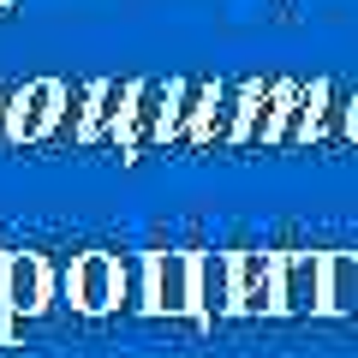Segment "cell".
<instances>
[{"label":"cell","mask_w":358,"mask_h":358,"mask_svg":"<svg viewBox=\"0 0 358 358\" xmlns=\"http://www.w3.org/2000/svg\"><path fill=\"white\" fill-rule=\"evenodd\" d=\"M54 305V263L42 251H0V346L18 322Z\"/></svg>","instance_id":"cell-1"},{"label":"cell","mask_w":358,"mask_h":358,"mask_svg":"<svg viewBox=\"0 0 358 358\" xmlns=\"http://www.w3.org/2000/svg\"><path fill=\"white\" fill-rule=\"evenodd\" d=\"M138 310H150V317H197V251L162 245V251L143 257Z\"/></svg>","instance_id":"cell-2"},{"label":"cell","mask_w":358,"mask_h":358,"mask_svg":"<svg viewBox=\"0 0 358 358\" xmlns=\"http://www.w3.org/2000/svg\"><path fill=\"white\" fill-rule=\"evenodd\" d=\"M60 293H66V305L78 317H108L126 299V263L114 251H78L60 268Z\"/></svg>","instance_id":"cell-3"},{"label":"cell","mask_w":358,"mask_h":358,"mask_svg":"<svg viewBox=\"0 0 358 358\" xmlns=\"http://www.w3.org/2000/svg\"><path fill=\"white\" fill-rule=\"evenodd\" d=\"M60 108H66V84L60 78H30L6 102V143L24 150V143H42L60 131Z\"/></svg>","instance_id":"cell-4"},{"label":"cell","mask_w":358,"mask_h":358,"mask_svg":"<svg viewBox=\"0 0 358 358\" xmlns=\"http://www.w3.org/2000/svg\"><path fill=\"white\" fill-rule=\"evenodd\" d=\"M281 317H329V251H281Z\"/></svg>","instance_id":"cell-5"},{"label":"cell","mask_w":358,"mask_h":358,"mask_svg":"<svg viewBox=\"0 0 358 358\" xmlns=\"http://www.w3.org/2000/svg\"><path fill=\"white\" fill-rule=\"evenodd\" d=\"M173 102H179V78H143L138 108H131V126H126V138H120V155L162 150L167 126H173Z\"/></svg>","instance_id":"cell-6"},{"label":"cell","mask_w":358,"mask_h":358,"mask_svg":"<svg viewBox=\"0 0 358 358\" xmlns=\"http://www.w3.org/2000/svg\"><path fill=\"white\" fill-rule=\"evenodd\" d=\"M233 293H239V317H281V251H239Z\"/></svg>","instance_id":"cell-7"},{"label":"cell","mask_w":358,"mask_h":358,"mask_svg":"<svg viewBox=\"0 0 358 358\" xmlns=\"http://www.w3.org/2000/svg\"><path fill=\"white\" fill-rule=\"evenodd\" d=\"M293 78H275V84H251V102H245V131H239V150H257V143H281L287 131V114L299 102Z\"/></svg>","instance_id":"cell-8"},{"label":"cell","mask_w":358,"mask_h":358,"mask_svg":"<svg viewBox=\"0 0 358 358\" xmlns=\"http://www.w3.org/2000/svg\"><path fill=\"white\" fill-rule=\"evenodd\" d=\"M233 257L239 251H197V322L215 329V322L239 317V293H233Z\"/></svg>","instance_id":"cell-9"},{"label":"cell","mask_w":358,"mask_h":358,"mask_svg":"<svg viewBox=\"0 0 358 358\" xmlns=\"http://www.w3.org/2000/svg\"><path fill=\"white\" fill-rule=\"evenodd\" d=\"M138 90H143V78H102L84 143H114L120 150V138H126V126H131V108H138Z\"/></svg>","instance_id":"cell-10"},{"label":"cell","mask_w":358,"mask_h":358,"mask_svg":"<svg viewBox=\"0 0 358 358\" xmlns=\"http://www.w3.org/2000/svg\"><path fill=\"white\" fill-rule=\"evenodd\" d=\"M245 102H251V84H227V78H215V96H209V114H203V131H197V150H239Z\"/></svg>","instance_id":"cell-11"},{"label":"cell","mask_w":358,"mask_h":358,"mask_svg":"<svg viewBox=\"0 0 358 358\" xmlns=\"http://www.w3.org/2000/svg\"><path fill=\"white\" fill-rule=\"evenodd\" d=\"M209 96H215V84H203V78H179V102H173V126H167V143H197V131H203V114H209Z\"/></svg>","instance_id":"cell-12"},{"label":"cell","mask_w":358,"mask_h":358,"mask_svg":"<svg viewBox=\"0 0 358 358\" xmlns=\"http://www.w3.org/2000/svg\"><path fill=\"white\" fill-rule=\"evenodd\" d=\"M329 317H358V251H329Z\"/></svg>","instance_id":"cell-13"},{"label":"cell","mask_w":358,"mask_h":358,"mask_svg":"<svg viewBox=\"0 0 358 358\" xmlns=\"http://www.w3.org/2000/svg\"><path fill=\"white\" fill-rule=\"evenodd\" d=\"M346 143H358V90H352V114H346Z\"/></svg>","instance_id":"cell-14"},{"label":"cell","mask_w":358,"mask_h":358,"mask_svg":"<svg viewBox=\"0 0 358 358\" xmlns=\"http://www.w3.org/2000/svg\"><path fill=\"white\" fill-rule=\"evenodd\" d=\"M6 6H13V0H0V13H6Z\"/></svg>","instance_id":"cell-15"}]
</instances>
